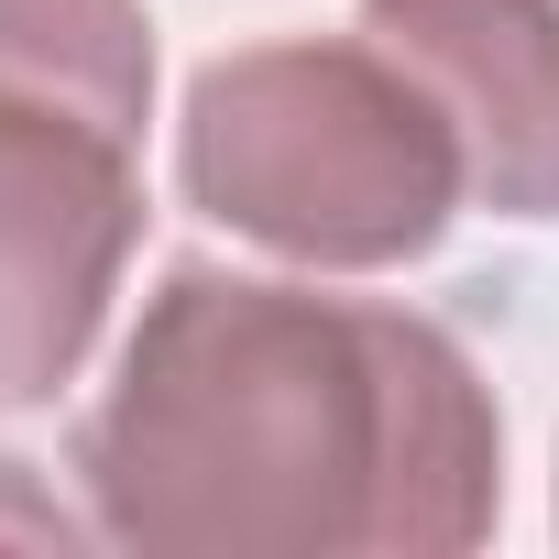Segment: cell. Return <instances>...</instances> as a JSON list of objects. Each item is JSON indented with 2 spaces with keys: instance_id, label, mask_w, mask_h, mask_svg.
I'll return each mask as SVG.
<instances>
[{
  "instance_id": "6da1fadb",
  "label": "cell",
  "mask_w": 559,
  "mask_h": 559,
  "mask_svg": "<svg viewBox=\"0 0 559 559\" xmlns=\"http://www.w3.org/2000/svg\"><path fill=\"white\" fill-rule=\"evenodd\" d=\"M78 493L143 559H461L504 515V417L417 308L176 263L78 428Z\"/></svg>"
},
{
  "instance_id": "7a4b0ae2",
  "label": "cell",
  "mask_w": 559,
  "mask_h": 559,
  "mask_svg": "<svg viewBox=\"0 0 559 559\" xmlns=\"http://www.w3.org/2000/svg\"><path fill=\"white\" fill-rule=\"evenodd\" d=\"M187 198L308 274H395L450 241L472 165L439 99L362 34H286L198 67L176 121Z\"/></svg>"
},
{
  "instance_id": "3957f363",
  "label": "cell",
  "mask_w": 559,
  "mask_h": 559,
  "mask_svg": "<svg viewBox=\"0 0 559 559\" xmlns=\"http://www.w3.org/2000/svg\"><path fill=\"white\" fill-rule=\"evenodd\" d=\"M132 252H143L132 132L0 88V417H34L78 384Z\"/></svg>"
},
{
  "instance_id": "277c9868",
  "label": "cell",
  "mask_w": 559,
  "mask_h": 559,
  "mask_svg": "<svg viewBox=\"0 0 559 559\" xmlns=\"http://www.w3.org/2000/svg\"><path fill=\"white\" fill-rule=\"evenodd\" d=\"M362 34L439 99L493 219H559V0H362Z\"/></svg>"
},
{
  "instance_id": "5b68a950",
  "label": "cell",
  "mask_w": 559,
  "mask_h": 559,
  "mask_svg": "<svg viewBox=\"0 0 559 559\" xmlns=\"http://www.w3.org/2000/svg\"><path fill=\"white\" fill-rule=\"evenodd\" d=\"M0 88L88 110L143 143L154 110V23L143 0H0Z\"/></svg>"
}]
</instances>
